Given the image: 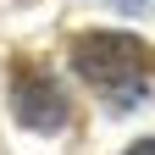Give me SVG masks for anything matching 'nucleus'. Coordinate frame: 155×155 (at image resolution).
Returning a JSON list of instances; mask_svg holds the SVG:
<instances>
[{"label":"nucleus","instance_id":"f257e3e1","mask_svg":"<svg viewBox=\"0 0 155 155\" xmlns=\"http://www.w3.org/2000/svg\"><path fill=\"white\" fill-rule=\"evenodd\" d=\"M72 67L116 105H133V100H144V83L155 78V50L133 33H78Z\"/></svg>","mask_w":155,"mask_h":155},{"label":"nucleus","instance_id":"f03ea898","mask_svg":"<svg viewBox=\"0 0 155 155\" xmlns=\"http://www.w3.org/2000/svg\"><path fill=\"white\" fill-rule=\"evenodd\" d=\"M11 111H17V122L33 127V133H61L67 116H72L61 83L39 61H17V72H11Z\"/></svg>","mask_w":155,"mask_h":155},{"label":"nucleus","instance_id":"7ed1b4c3","mask_svg":"<svg viewBox=\"0 0 155 155\" xmlns=\"http://www.w3.org/2000/svg\"><path fill=\"white\" fill-rule=\"evenodd\" d=\"M127 155H155V139H144V144H133Z\"/></svg>","mask_w":155,"mask_h":155},{"label":"nucleus","instance_id":"20e7f679","mask_svg":"<svg viewBox=\"0 0 155 155\" xmlns=\"http://www.w3.org/2000/svg\"><path fill=\"white\" fill-rule=\"evenodd\" d=\"M116 6H122V11H139V6H144V0H116Z\"/></svg>","mask_w":155,"mask_h":155}]
</instances>
